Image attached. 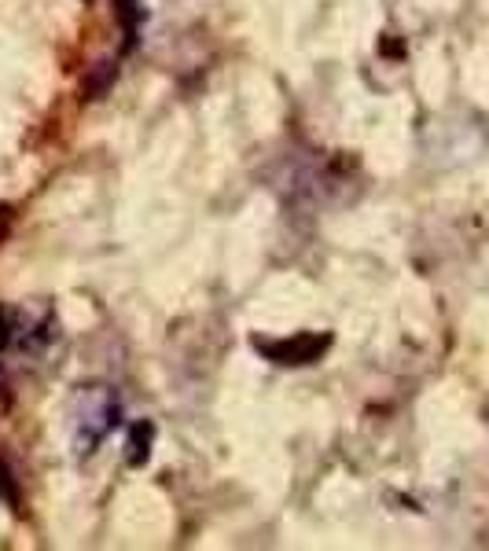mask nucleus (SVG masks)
<instances>
[{
  "instance_id": "nucleus-5",
  "label": "nucleus",
  "mask_w": 489,
  "mask_h": 551,
  "mask_svg": "<svg viewBox=\"0 0 489 551\" xmlns=\"http://www.w3.org/2000/svg\"><path fill=\"white\" fill-rule=\"evenodd\" d=\"M0 496L15 500V482H12V474H8V467H4V463H0Z\"/></svg>"
},
{
  "instance_id": "nucleus-1",
  "label": "nucleus",
  "mask_w": 489,
  "mask_h": 551,
  "mask_svg": "<svg viewBox=\"0 0 489 551\" xmlns=\"http://www.w3.org/2000/svg\"><path fill=\"white\" fill-rule=\"evenodd\" d=\"M67 427H70V445L78 456H89L107 441L118 423H122V405H118V394L111 386L103 383H89L78 386L74 397H70V412H67Z\"/></svg>"
},
{
  "instance_id": "nucleus-2",
  "label": "nucleus",
  "mask_w": 489,
  "mask_h": 551,
  "mask_svg": "<svg viewBox=\"0 0 489 551\" xmlns=\"http://www.w3.org/2000/svg\"><path fill=\"white\" fill-rule=\"evenodd\" d=\"M328 346H331V335H317V331H306V335H295V338H254V349H258L262 357L273 360V364H284V368L313 364Z\"/></svg>"
},
{
  "instance_id": "nucleus-4",
  "label": "nucleus",
  "mask_w": 489,
  "mask_h": 551,
  "mask_svg": "<svg viewBox=\"0 0 489 551\" xmlns=\"http://www.w3.org/2000/svg\"><path fill=\"white\" fill-rule=\"evenodd\" d=\"M15 342V320H12V313L0 305V349H8Z\"/></svg>"
},
{
  "instance_id": "nucleus-3",
  "label": "nucleus",
  "mask_w": 489,
  "mask_h": 551,
  "mask_svg": "<svg viewBox=\"0 0 489 551\" xmlns=\"http://www.w3.org/2000/svg\"><path fill=\"white\" fill-rule=\"evenodd\" d=\"M151 445H155V423H137L129 430V441H126V463L129 467H144L151 460Z\"/></svg>"
}]
</instances>
